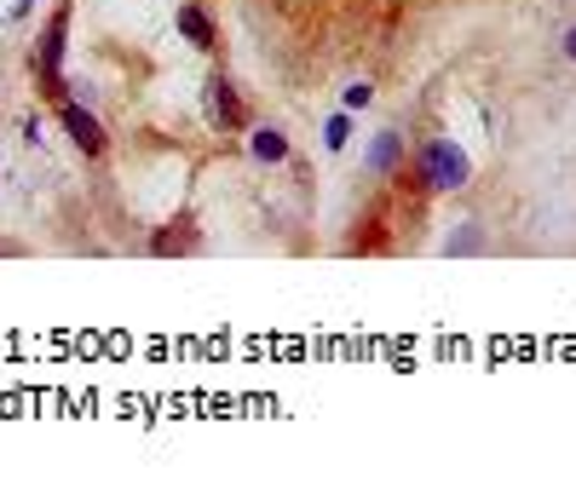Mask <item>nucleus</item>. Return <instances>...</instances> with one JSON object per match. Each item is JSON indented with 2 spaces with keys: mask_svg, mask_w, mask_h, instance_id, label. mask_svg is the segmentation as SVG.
Listing matches in <instances>:
<instances>
[{
  "mask_svg": "<svg viewBox=\"0 0 576 489\" xmlns=\"http://www.w3.org/2000/svg\"><path fill=\"white\" fill-rule=\"evenodd\" d=\"M415 178H421L427 196H449V191H461L472 178V162H467V150L456 139H433V144L415 150Z\"/></svg>",
  "mask_w": 576,
  "mask_h": 489,
  "instance_id": "nucleus-1",
  "label": "nucleus"
},
{
  "mask_svg": "<svg viewBox=\"0 0 576 489\" xmlns=\"http://www.w3.org/2000/svg\"><path fill=\"white\" fill-rule=\"evenodd\" d=\"M64 46H69V0H58V7L46 12V30L35 41V82H41V93L64 87Z\"/></svg>",
  "mask_w": 576,
  "mask_h": 489,
  "instance_id": "nucleus-2",
  "label": "nucleus"
},
{
  "mask_svg": "<svg viewBox=\"0 0 576 489\" xmlns=\"http://www.w3.org/2000/svg\"><path fill=\"white\" fill-rule=\"evenodd\" d=\"M58 121H64V133L75 139V150H81V156H105V150H110V133L98 127V116H93L87 105L64 98V105H58Z\"/></svg>",
  "mask_w": 576,
  "mask_h": 489,
  "instance_id": "nucleus-3",
  "label": "nucleus"
},
{
  "mask_svg": "<svg viewBox=\"0 0 576 489\" xmlns=\"http://www.w3.org/2000/svg\"><path fill=\"white\" fill-rule=\"evenodd\" d=\"M208 121L219 127V133H237V127H248L242 93L231 87V75H214V82H208Z\"/></svg>",
  "mask_w": 576,
  "mask_h": 489,
  "instance_id": "nucleus-4",
  "label": "nucleus"
},
{
  "mask_svg": "<svg viewBox=\"0 0 576 489\" xmlns=\"http://www.w3.org/2000/svg\"><path fill=\"white\" fill-rule=\"evenodd\" d=\"M173 23H180V35L196 46V53H214V46H219V35H214V18L203 12V0H185V7H180V18H173Z\"/></svg>",
  "mask_w": 576,
  "mask_h": 489,
  "instance_id": "nucleus-5",
  "label": "nucleus"
},
{
  "mask_svg": "<svg viewBox=\"0 0 576 489\" xmlns=\"http://www.w3.org/2000/svg\"><path fill=\"white\" fill-rule=\"evenodd\" d=\"M398 162H404V133L387 127V133H374V144H369V167L374 173H398Z\"/></svg>",
  "mask_w": 576,
  "mask_h": 489,
  "instance_id": "nucleus-6",
  "label": "nucleus"
},
{
  "mask_svg": "<svg viewBox=\"0 0 576 489\" xmlns=\"http://www.w3.org/2000/svg\"><path fill=\"white\" fill-rule=\"evenodd\" d=\"M248 156L265 162V167H278V162H289V139L278 133V127H254V139H248Z\"/></svg>",
  "mask_w": 576,
  "mask_h": 489,
  "instance_id": "nucleus-7",
  "label": "nucleus"
},
{
  "mask_svg": "<svg viewBox=\"0 0 576 489\" xmlns=\"http://www.w3.org/2000/svg\"><path fill=\"white\" fill-rule=\"evenodd\" d=\"M346 139H352V116L335 110V116H329V127H323V144H329V150H346Z\"/></svg>",
  "mask_w": 576,
  "mask_h": 489,
  "instance_id": "nucleus-8",
  "label": "nucleus"
},
{
  "mask_svg": "<svg viewBox=\"0 0 576 489\" xmlns=\"http://www.w3.org/2000/svg\"><path fill=\"white\" fill-rule=\"evenodd\" d=\"M369 98H374V87H369V82H358V87H346V110H363V105H369Z\"/></svg>",
  "mask_w": 576,
  "mask_h": 489,
  "instance_id": "nucleus-9",
  "label": "nucleus"
},
{
  "mask_svg": "<svg viewBox=\"0 0 576 489\" xmlns=\"http://www.w3.org/2000/svg\"><path fill=\"white\" fill-rule=\"evenodd\" d=\"M559 53H565V58H570V64H576V23H570V30H565V35H559Z\"/></svg>",
  "mask_w": 576,
  "mask_h": 489,
  "instance_id": "nucleus-10",
  "label": "nucleus"
},
{
  "mask_svg": "<svg viewBox=\"0 0 576 489\" xmlns=\"http://www.w3.org/2000/svg\"><path fill=\"white\" fill-rule=\"evenodd\" d=\"M30 12H35V0H18V7L7 12V23H23V18H30Z\"/></svg>",
  "mask_w": 576,
  "mask_h": 489,
  "instance_id": "nucleus-11",
  "label": "nucleus"
}]
</instances>
